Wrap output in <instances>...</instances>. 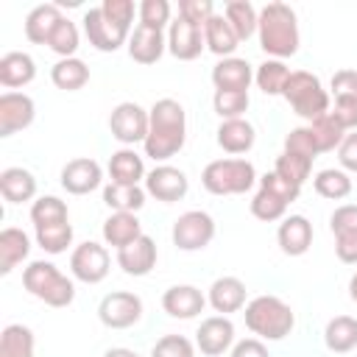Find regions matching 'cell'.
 <instances>
[{
  "label": "cell",
  "mask_w": 357,
  "mask_h": 357,
  "mask_svg": "<svg viewBox=\"0 0 357 357\" xmlns=\"http://www.w3.org/2000/svg\"><path fill=\"white\" fill-rule=\"evenodd\" d=\"M148 117H151V126H148V137L142 142L145 156H151L153 162H165V159L176 156L187 139L184 106L173 98H159L148 109Z\"/></svg>",
  "instance_id": "1"
},
{
  "label": "cell",
  "mask_w": 357,
  "mask_h": 357,
  "mask_svg": "<svg viewBox=\"0 0 357 357\" xmlns=\"http://www.w3.org/2000/svg\"><path fill=\"white\" fill-rule=\"evenodd\" d=\"M257 36L259 47L271 59H287L298 53V20L296 11L287 3H268L259 8V22H257Z\"/></svg>",
  "instance_id": "2"
},
{
  "label": "cell",
  "mask_w": 357,
  "mask_h": 357,
  "mask_svg": "<svg viewBox=\"0 0 357 357\" xmlns=\"http://www.w3.org/2000/svg\"><path fill=\"white\" fill-rule=\"evenodd\" d=\"M245 326L259 337V340H282L293 332L296 326V312L290 310L287 301H282L279 296H254L245 307Z\"/></svg>",
  "instance_id": "3"
},
{
  "label": "cell",
  "mask_w": 357,
  "mask_h": 357,
  "mask_svg": "<svg viewBox=\"0 0 357 357\" xmlns=\"http://www.w3.org/2000/svg\"><path fill=\"white\" fill-rule=\"evenodd\" d=\"M22 287L45 301L47 307H70L75 298V284L70 276H64L53 262L47 259H33L25 271H22Z\"/></svg>",
  "instance_id": "4"
},
{
  "label": "cell",
  "mask_w": 357,
  "mask_h": 357,
  "mask_svg": "<svg viewBox=\"0 0 357 357\" xmlns=\"http://www.w3.org/2000/svg\"><path fill=\"white\" fill-rule=\"evenodd\" d=\"M257 170L248 159H215L204 167L201 184L212 195H243L254 187Z\"/></svg>",
  "instance_id": "5"
},
{
  "label": "cell",
  "mask_w": 357,
  "mask_h": 357,
  "mask_svg": "<svg viewBox=\"0 0 357 357\" xmlns=\"http://www.w3.org/2000/svg\"><path fill=\"white\" fill-rule=\"evenodd\" d=\"M282 98L293 106V112L304 120H315L321 114L329 112V92L324 89L321 78L307 73V70H293L287 84H284V92Z\"/></svg>",
  "instance_id": "6"
},
{
  "label": "cell",
  "mask_w": 357,
  "mask_h": 357,
  "mask_svg": "<svg viewBox=\"0 0 357 357\" xmlns=\"http://www.w3.org/2000/svg\"><path fill=\"white\" fill-rule=\"evenodd\" d=\"M298 192H301V187L284 181L279 173L271 170V173H265L259 178V190L251 198V215L257 220H265V223L282 220L284 212H287V206L298 198Z\"/></svg>",
  "instance_id": "7"
},
{
  "label": "cell",
  "mask_w": 357,
  "mask_h": 357,
  "mask_svg": "<svg viewBox=\"0 0 357 357\" xmlns=\"http://www.w3.org/2000/svg\"><path fill=\"white\" fill-rule=\"evenodd\" d=\"M173 245L181 251H201L215 237V220L204 209H190L176 218L173 223Z\"/></svg>",
  "instance_id": "8"
},
{
  "label": "cell",
  "mask_w": 357,
  "mask_h": 357,
  "mask_svg": "<svg viewBox=\"0 0 357 357\" xmlns=\"http://www.w3.org/2000/svg\"><path fill=\"white\" fill-rule=\"evenodd\" d=\"M148 126H151V117L148 112L134 103V100H123L112 109L109 114V128H112V137L123 145H134V142H145L148 137Z\"/></svg>",
  "instance_id": "9"
},
{
  "label": "cell",
  "mask_w": 357,
  "mask_h": 357,
  "mask_svg": "<svg viewBox=\"0 0 357 357\" xmlns=\"http://www.w3.org/2000/svg\"><path fill=\"white\" fill-rule=\"evenodd\" d=\"M98 318L109 329H128L142 318V298L128 290H114L100 298Z\"/></svg>",
  "instance_id": "10"
},
{
  "label": "cell",
  "mask_w": 357,
  "mask_h": 357,
  "mask_svg": "<svg viewBox=\"0 0 357 357\" xmlns=\"http://www.w3.org/2000/svg\"><path fill=\"white\" fill-rule=\"evenodd\" d=\"M109 262L112 259H109L106 245L86 240V243L73 248V254H70V273L78 282H84V284H98V282H103L109 276Z\"/></svg>",
  "instance_id": "11"
},
{
  "label": "cell",
  "mask_w": 357,
  "mask_h": 357,
  "mask_svg": "<svg viewBox=\"0 0 357 357\" xmlns=\"http://www.w3.org/2000/svg\"><path fill=\"white\" fill-rule=\"evenodd\" d=\"M81 22H84V33H86L89 45H92L95 50H100V53H114V50H120V47L128 42V36H131V31H126V28L109 22L100 6L86 8Z\"/></svg>",
  "instance_id": "12"
},
{
  "label": "cell",
  "mask_w": 357,
  "mask_h": 357,
  "mask_svg": "<svg viewBox=\"0 0 357 357\" xmlns=\"http://www.w3.org/2000/svg\"><path fill=\"white\" fill-rule=\"evenodd\" d=\"M190 190V178L184 170L173 167V165H156L148 176H145V192L153 195L162 204H173L181 201Z\"/></svg>",
  "instance_id": "13"
},
{
  "label": "cell",
  "mask_w": 357,
  "mask_h": 357,
  "mask_svg": "<svg viewBox=\"0 0 357 357\" xmlns=\"http://www.w3.org/2000/svg\"><path fill=\"white\" fill-rule=\"evenodd\" d=\"M36 117V103L25 92H3L0 95V137H11L28 128Z\"/></svg>",
  "instance_id": "14"
},
{
  "label": "cell",
  "mask_w": 357,
  "mask_h": 357,
  "mask_svg": "<svg viewBox=\"0 0 357 357\" xmlns=\"http://www.w3.org/2000/svg\"><path fill=\"white\" fill-rule=\"evenodd\" d=\"M206 47L204 42V28L184 20V17H176L167 28V50L178 59V61H192L201 56V50Z\"/></svg>",
  "instance_id": "15"
},
{
  "label": "cell",
  "mask_w": 357,
  "mask_h": 357,
  "mask_svg": "<svg viewBox=\"0 0 357 357\" xmlns=\"http://www.w3.org/2000/svg\"><path fill=\"white\" fill-rule=\"evenodd\" d=\"M231 343H234V324L229 321V315H209L201 321L195 332V346L201 349V354L220 357L223 351L231 349Z\"/></svg>",
  "instance_id": "16"
},
{
  "label": "cell",
  "mask_w": 357,
  "mask_h": 357,
  "mask_svg": "<svg viewBox=\"0 0 357 357\" xmlns=\"http://www.w3.org/2000/svg\"><path fill=\"white\" fill-rule=\"evenodd\" d=\"M103 181V170L95 159L89 156H78V159H70L64 167H61V187L70 192V195H86L92 192L95 187H100Z\"/></svg>",
  "instance_id": "17"
},
{
  "label": "cell",
  "mask_w": 357,
  "mask_h": 357,
  "mask_svg": "<svg viewBox=\"0 0 357 357\" xmlns=\"http://www.w3.org/2000/svg\"><path fill=\"white\" fill-rule=\"evenodd\" d=\"M204 307H206V296L195 284H173L162 293V310L170 318L190 321V318L201 315Z\"/></svg>",
  "instance_id": "18"
},
{
  "label": "cell",
  "mask_w": 357,
  "mask_h": 357,
  "mask_svg": "<svg viewBox=\"0 0 357 357\" xmlns=\"http://www.w3.org/2000/svg\"><path fill=\"white\" fill-rule=\"evenodd\" d=\"M276 243L282 254L287 257H301L312 245V223L304 215H284L279 229H276Z\"/></svg>",
  "instance_id": "19"
},
{
  "label": "cell",
  "mask_w": 357,
  "mask_h": 357,
  "mask_svg": "<svg viewBox=\"0 0 357 357\" xmlns=\"http://www.w3.org/2000/svg\"><path fill=\"white\" fill-rule=\"evenodd\" d=\"M156 257H159L156 243L148 234H139L134 243H128L126 248L117 251V265L128 276H148L156 265Z\"/></svg>",
  "instance_id": "20"
},
{
  "label": "cell",
  "mask_w": 357,
  "mask_h": 357,
  "mask_svg": "<svg viewBox=\"0 0 357 357\" xmlns=\"http://www.w3.org/2000/svg\"><path fill=\"white\" fill-rule=\"evenodd\" d=\"M165 47H167L165 33L151 25H137L134 33L128 36V56L137 64H156L162 59Z\"/></svg>",
  "instance_id": "21"
},
{
  "label": "cell",
  "mask_w": 357,
  "mask_h": 357,
  "mask_svg": "<svg viewBox=\"0 0 357 357\" xmlns=\"http://www.w3.org/2000/svg\"><path fill=\"white\" fill-rule=\"evenodd\" d=\"M251 81H254V67H251L245 59L229 56V59H220V61L212 67V84H215V89L248 92Z\"/></svg>",
  "instance_id": "22"
},
{
  "label": "cell",
  "mask_w": 357,
  "mask_h": 357,
  "mask_svg": "<svg viewBox=\"0 0 357 357\" xmlns=\"http://www.w3.org/2000/svg\"><path fill=\"white\" fill-rule=\"evenodd\" d=\"M206 301L212 304L215 312L229 315V312H240L245 307V284L237 276H220L212 282Z\"/></svg>",
  "instance_id": "23"
},
{
  "label": "cell",
  "mask_w": 357,
  "mask_h": 357,
  "mask_svg": "<svg viewBox=\"0 0 357 357\" xmlns=\"http://www.w3.org/2000/svg\"><path fill=\"white\" fill-rule=\"evenodd\" d=\"M61 20H64V14H61L59 3H42V6L31 8L28 17H25V39L33 42V45H47L53 28Z\"/></svg>",
  "instance_id": "24"
},
{
  "label": "cell",
  "mask_w": 357,
  "mask_h": 357,
  "mask_svg": "<svg viewBox=\"0 0 357 357\" xmlns=\"http://www.w3.org/2000/svg\"><path fill=\"white\" fill-rule=\"evenodd\" d=\"M33 78H36V61H33L28 53L11 50V53H6V56L0 59V84H3L8 92H14L17 86L31 84Z\"/></svg>",
  "instance_id": "25"
},
{
  "label": "cell",
  "mask_w": 357,
  "mask_h": 357,
  "mask_svg": "<svg viewBox=\"0 0 357 357\" xmlns=\"http://www.w3.org/2000/svg\"><path fill=\"white\" fill-rule=\"evenodd\" d=\"M257 142V131L245 117L237 120H220L218 126V145L226 153H248Z\"/></svg>",
  "instance_id": "26"
},
{
  "label": "cell",
  "mask_w": 357,
  "mask_h": 357,
  "mask_svg": "<svg viewBox=\"0 0 357 357\" xmlns=\"http://www.w3.org/2000/svg\"><path fill=\"white\" fill-rule=\"evenodd\" d=\"M142 234V223L137 218V212H112L103 220V240L112 248H126L128 243H134Z\"/></svg>",
  "instance_id": "27"
},
{
  "label": "cell",
  "mask_w": 357,
  "mask_h": 357,
  "mask_svg": "<svg viewBox=\"0 0 357 357\" xmlns=\"http://www.w3.org/2000/svg\"><path fill=\"white\" fill-rule=\"evenodd\" d=\"M0 195L8 204H25L36 195V176L25 167H6L0 173Z\"/></svg>",
  "instance_id": "28"
},
{
  "label": "cell",
  "mask_w": 357,
  "mask_h": 357,
  "mask_svg": "<svg viewBox=\"0 0 357 357\" xmlns=\"http://www.w3.org/2000/svg\"><path fill=\"white\" fill-rule=\"evenodd\" d=\"M28 254L31 237L17 226H6L0 231V273H11L22 259H28Z\"/></svg>",
  "instance_id": "29"
},
{
  "label": "cell",
  "mask_w": 357,
  "mask_h": 357,
  "mask_svg": "<svg viewBox=\"0 0 357 357\" xmlns=\"http://www.w3.org/2000/svg\"><path fill=\"white\" fill-rule=\"evenodd\" d=\"M204 42L220 59H229L237 50V45H240L237 33L231 31V25H229V20L223 14H212L206 20V25H204Z\"/></svg>",
  "instance_id": "30"
},
{
  "label": "cell",
  "mask_w": 357,
  "mask_h": 357,
  "mask_svg": "<svg viewBox=\"0 0 357 357\" xmlns=\"http://www.w3.org/2000/svg\"><path fill=\"white\" fill-rule=\"evenodd\" d=\"M109 176L114 184H139L145 178V162L134 148H120L109 159Z\"/></svg>",
  "instance_id": "31"
},
{
  "label": "cell",
  "mask_w": 357,
  "mask_h": 357,
  "mask_svg": "<svg viewBox=\"0 0 357 357\" xmlns=\"http://www.w3.org/2000/svg\"><path fill=\"white\" fill-rule=\"evenodd\" d=\"M324 343L335 354H346L357 346V318L351 315H335L324 329Z\"/></svg>",
  "instance_id": "32"
},
{
  "label": "cell",
  "mask_w": 357,
  "mask_h": 357,
  "mask_svg": "<svg viewBox=\"0 0 357 357\" xmlns=\"http://www.w3.org/2000/svg\"><path fill=\"white\" fill-rule=\"evenodd\" d=\"M103 204L112 212H139L145 206V190L139 184H106Z\"/></svg>",
  "instance_id": "33"
},
{
  "label": "cell",
  "mask_w": 357,
  "mask_h": 357,
  "mask_svg": "<svg viewBox=\"0 0 357 357\" xmlns=\"http://www.w3.org/2000/svg\"><path fill=\"white\" fill-rule=\"evenodd\" d=\"M50 81H53L59 89H64V92H75V89H81V86H86V81H89V67H86L78 56H73V59H59V61L50 67Z\"/></svg>",
  "instance_id": "34"
},
{
  "label": "cell",
  "mask_w": 357,
  "mask_h": 357,
  "mask_svg": "<svg viewBox=\"0 0 357 357\" xmlns=\"http://www.w3.org/2000/svg\"><path fill=\"white\" fill-rule=\"evenodd\" d=\"M223 17L229 20L231 31L237 33L240 42L251 39L257 33V22H259V11L248 3V0H229L223 8Z\"/></svg>",
  "instance_id": "35"
},
{
  "label": "cell",
  "mask_w": 357,
  "mask_h": 357,
  "mask_svg": "<svg viewBox=\"0 0 357 357\" xmlns=\"http://www.w3.org/2000/svg\"><path fill=\"white\" fill-rule=\"evenodd\" d=\"M33 332L22 324H8L0 332V357H33Z\"/></svg>",
  "instance_id": "36"
},
{
  "label": "cell",
  "mask_w": 357,
  "mask_h": 357,
  "mask_svg": "<svg viewBox=\"0 0 357 357\" xmlns=\"http://www.w3.org/2000/svg\"><path fill=\"white\" fill-rule=\"evenodd\" d=\"M312 187L321 198H329V201H343L346 195H351V178L346 170H337V167L318 170L312 178Z\"/></svg>",
  "instance_id": "37"
},
{
  "label": "cell",
  "mask_w": 357,
  "mask_h": 357,
  "mask_svg": "<svg viewBox=\"0 0 357 357\" xmlns=\"http://www.w3.org/2000/svg\"><path fill=\"white\" fill-rule=\"evenodd\" d=\"M290 78V67L282 59H265L257 70H254V81L265 95H282L284 84Z\"/></svg>",
  "instance_id": "38"
},
{
  "label": "cell",
  "mask_w": 357,
  "mask_h": 357,
  "mask_svg": "<svg viewBox=\"0 0 357 357\" xmlns=\"http://www.w3.org/2000/svg\"><path fill=\"white\" fill-rule=\"evenodd\" d=\"M310 131H312L315 145H318V151H321V153H329V151L340 148V142H343V137H346V128L335 120V114H332V112H326V114L315 117V120L310 123Z\"/></svg>",
  "instance_id": "39"
},
{
  "label": "cell",
  "mask_w": 357,
  "mask_h": 357,
  "mask_svg": "<svg viewBox=\"0 0 357 357\" xmlns=\"http://www.w3.org/2000/svg\"><path fill=\"white\" fill-rule=\"evenodd\" d=\"M70 220V212H67V204L56 195H42L31 204V223L33 229L39 226H50V223H64Z\"/></svg>",
  "instance_id": "40"
},
{
  "label": "cell",
  "mask_w": 357,
  "mask_h": 357,
  "mask_svg": "<svg viewBox=\"0 0 357 357\" xmlns=\"http://www.w3.org/2000/svg\"><path fill=\"white\" fill-rule=\"evenodd\" d=\"M310 170H312V159L290 153V151H282L276 156V165H273V173H279L284 181H290L296 187H301L310 178Z\"/></svg>",
  "instance_id": "41"
},
{
  "label": "cell",
  "mask_w": 357,
  "mask_h": 357,
  "mask_svg": "<svg viewBox=\"0 0 357 357\" xmlns=\"http://www.w3.org/2000/svg\"><path fill=\"white\" fill-rule=\"evenodd\" d=\"M78 42H81V36H78L75 22H73L70 17H64V20L53 28V33H50V39H47V47H50L56 56H61V59H73L75 50H78Z\"/></svg>",
  "instance_id": "42"
},
{
  "label": "cell",
  "mask_w": 357,
  "mask_h": 357,
  "mask_svg": "<svg viewBox=\"0 0 357 357\" xmlns=\"http://www.w3.org/2000/svg\"><path fill=\"white\" fill-rule=\"evenodd\" d=\"M36 243L39 248H45L47 254H61L67 251V245L73 243V223H50V226H39L36 229Z\"/></svg>",
  "instance_id": "43"
},
{
  "label": "cell",
  "mask_w": 357,
  "mask_h": 357,
  "mask_svg": "<svg viewBox=\"0 0 357 357\" xmlns=\"http://www.w3.org/2000/svg\"><path fill=\"white\" fill-rule=\"evenodd\" d=\"M248 92H231V89H215L212 95V106L218 112L220 120H237L245 114L248 109Z\"/></svg>",
  "instance_id": "44"
},
{
  "label": "cell",
  "mask_w": 357,
  "mask_h": 357,
  "mask_svg": "<svg viewBox=\"0 0 357 357\" xmlns=\"http://www.w3.org/2000/svg\"><path fill=\"white\" fill-rule=\"evenodd\" d=\"M151 357H195V346L184 335H165L153 343Z\"/></svg>",
  "instance_id": "45"
},
{
  "label": "cell",
  "mask_w": 357,
  "mask_h": 357,
  "mask_svg": "<svg viewBox=\"0 0 357 357\" xmlns=\"http://www.w3.org/2000/svg\"><path fill=\"white\" fill-rule=\"evenodd\" d=\"M284 151L298 153V156H307V159H312V162H315V156L321 153L318 145H315V137H312L310 126H298V128H293V131L284 137Z\"/></svg>",
  "instance_id": "46"
},
{
  "label": "cell",
  "mask_w": 357,
  "mask_h": 357,
  "mask_svg": "<svg viewBox=\"0 0 357 357\" xmlns=\"http://www.w3.org/2000/svg\"><path fill=\"white\" fill-rule=\"evenodd\" d=\"M139 25H151V28H165L170 22V3L167 0H142L139 3Z\"/></svg>",
  "instance_id": "47"
},
{
  "label": "cell",
  "mask_w": 357,
  "mask_h": 357,
  "mask_svg": "<svg viewBox=\"0 0 357 357\" xmlns=\"http://www.w3.org/2000/svg\"><path fill=\"white\" fill-rule=\"evenodd\" d=\"M100 8H103L109 22L131 31V22H134V3L131 0H103Z\"/></svg>",
  "instance_id": "48"
},
{
  "label": "cell",
  "mask_w": 357,
  "mask_h": 357,
  "mask_svg": "<svg viewBox=\"0 0 357 357\" xmlns=\"http://www.w3.org/2000/svg\"><path fill=\"white\" fill-rule=\"evenodd\" d=\"M215 14L212 0H178V17L195 22V25H206V20Z\"/></svg>",
  "instance_id": "49"
},
{
  "label": "cell",
  "mask_w": 357,
  "mask_h": 357,
  "mask_svg": "<svg viewBox=\"0 0 357 357\" xmlns=\"http://www.w3.org/2000/svg\"><path fill=\"white\" fill-rule=\"evenodd\" d=\"M329 229L332 234L340 231H357V204H343L329 215Z\"/></svg>",
  "instance_id": "50"
},
{
  "label": "cell",
  "mask_w": 357,
  "mask_h": 357,
  "mask_svg": "<svg viewBox=\"0 0 357 357\" xmlns=\"http://www.w3.org/2000/svg\"><path fill=\"white\" fill-rule=\"evenodd\" d=\"M332 114L346 131H357V98H335Z\"/></svg>",
  "instance_id": "51"
},
{
  "label": "cell",
  "mask_w": 357,
  "mask_h": 357,
  "mask_svg": "<svg viewBox=\"0 0 357 357\" xmlns=\"http://www.w3.org/2000/svg\"><path fill=\"white\" fill-rule=\"evenodd\" d=\"M329 86L335 98H357V70H337Z\"/></svg>",
  "instance_id": "52"
},
{
  "label": "cell",
  "mask_w": 357,
  "mask_h": 357,
  "mask_svg": "<svg viewBox=\"0 0 357 357\" xmlns=\"http://www.w3.org/2000/svg\"><path fill=\"white\" fill-rule=\"evenodd\" d=\"M335 254L346 265H357V231H340L335 234Z\"/></svg>",
  "instance_id": "53"
},
{
  "label": "cell",
  "mask_w": 357,
  "mask_h": 357,
  "mask_svg": "<svg viewBox=\"0 0 357 357\" xmlns=\"http://www.w3.org/2000/svg\"><path fill=\"white\" fill-rule=\"evenodd\" d=\"M337 162H340L343 170L357 173V131H351V134L343 137V142L337 148Z\"/></svg>",
  "instance_id": "54"
},
{
  "label": "cell",
  "mask_w": 357,
  "mask_h": 357,
  "mask_svg": "<svg viewBox=\"0 0 357 357\" xmlns=\"http://www.w3.org/2000/svg\"><path fill=\"white\" fill-rule=\"evenodd\" d=\"M229 357H271V354H268V349L259 337H245V340H237L231 346Z\"/></svg>",
  "instance_id": "55"
},
{
  "label": "cell",
  "mask_w": 357,
  "mask_h": 357,
  "mask_svg": "<svg viewBox=\"0 0 357 357\" xmlns=\"http://www.w3.org/2000/svg\"><path fill=\"white\" fill-rule=\"evenodd\" d=\"M103 357H139L137 351H131V349H123V346H114V349H109Z\"/></svg>",
  "instance_id": "56"
},
{
  "label": "cell",
  "mask_w": 357,
  "mask_h": 357,
  "mask_svg": "<svg viewBox=\"0 0 357 357\" xmlns=\"http://www.w3.org/2000/svg\"><path fill=\"white\" fill-rule=\"evenodd\" d=\"M349 296H351V301L357 304V271H354L351 279H349Z\"/></svg>",
  "instance_id": "57"
}]
</instances>
